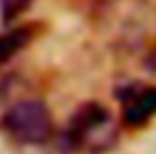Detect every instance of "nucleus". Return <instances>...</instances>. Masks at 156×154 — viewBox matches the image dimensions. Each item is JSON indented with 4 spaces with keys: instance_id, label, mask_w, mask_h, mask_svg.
Segmentation results:
<instances>
[{
    "instance_id": "obj_1",
    "label": "nucleus",
    "mask_w": 156,
    "mask_h": 154,
    "mask_svg": "<svg viewBox=\"0 0 156 154\" xmlns=\"http://www.w3.org/2000/svg\"><path fill=\"white\" fill-rule=\"evenodd\" d=\"M118 134V122L104 104L84 102L70 116L62 142L74 154H106L114 148Z\"/></svg>"
},
{
    "instance_id": "obj_2",
    "label": "nucleus",
    "mask_w": 156,
    "mask_h": 154,
    "mask_svg": "<svg viewBox=\"0 0 156 154\" xmlns=\"http://www.w3.org/2000/svg\"><path fill=\"white\" fill-rule=\"evenodd\" d=\"M2 126L20 144H44L54 132V120L42 100L26 98L6 110Z\"/></svg>"
},
{
    "instance_id": "obj_3",
    "label": "nucleus",
    "mask_w": 156,
    "mask_h": 154,
    "mask_svg": "<svg viewBox=\"0 0 156 154\" xmlns=\"http://www.w3.org/2000/svg\"><path fill=\"white\" fill-rule=\"evenodd\" d=\"M116 100L122 106V122L126 126H144L156 116V86L152 84H120V88H116Z\"/></svg>"
},
{
    "instance_id": "obj_4",
    "label": "nucleus",
    "mask_w": 156,
    "mask_h": 154,
    "mask_svg": "<svg viewBox=\"0 0 156 154\" xmlns=\"http://www.w3.org/2000/svg\"><path fill=\"white\" fill-rule=\"evenodd\" d=\"M34 38V26L32 24H22V26L10 28V30L0 34V64L8 62L10 58L22 52Z\"/></svg>"
},
{
    "instance_id": "obj_5",
    "label": "nucleus",
    "mask_w": 156,
    "mask_h": 154,
    "mask_svg": "<svg viewBox=\"0 0 156 154\" xmlns=\"http://www.w3.org/2000/svg\"><path fill=\"white\" fill-rule=\"evenodd\" d=\"M34 0H0V16L4 22H12L24 14L30 6H32Z\"/></svg>"
},
{
    "instance_id": "obj_6",
    "label": "nucleus",
    "mask_w": 156,
    "mask_h": 154,
    "mask_svg": "<svg viewBox=\"0 0 156 154\" xmlns=\"http://www.w3.org/2000/svg\"><path fill=\"white\" fill-rule=\"evenodd\" d=\"M148 60H150V62H148V64H150V68H154V70H156V46L152 48V52H150V58H148Z\"/></svg>"
}]
</instances>
